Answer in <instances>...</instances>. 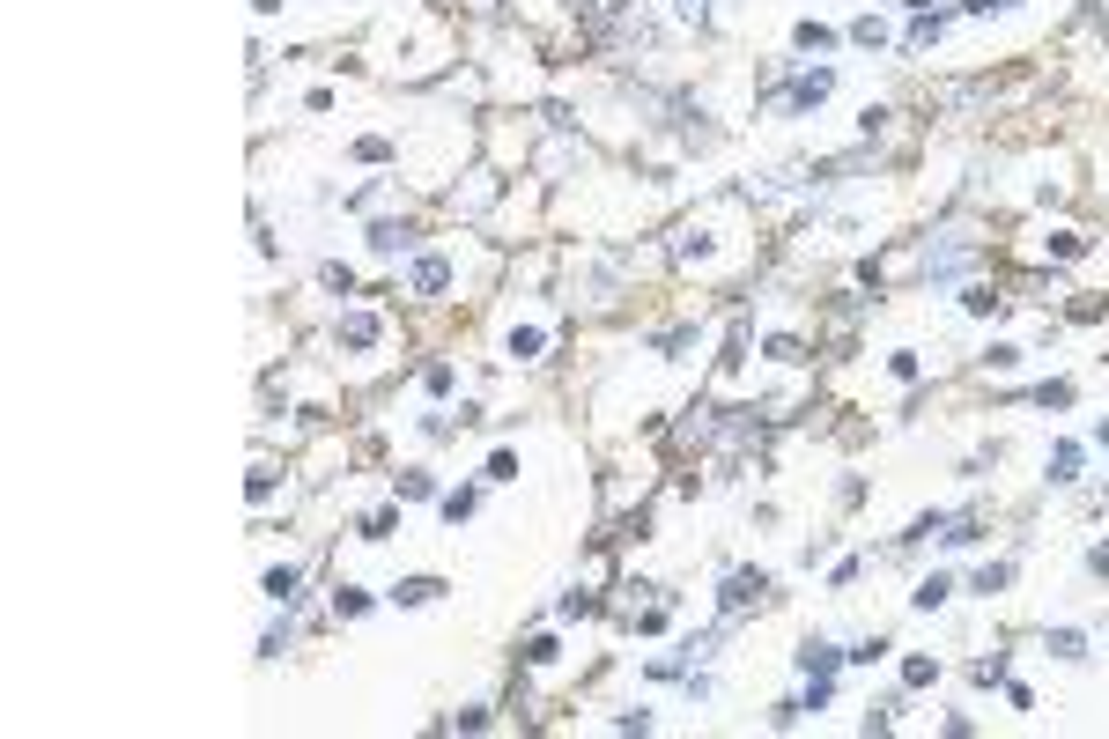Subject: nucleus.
I'll use <instances>...</instances> for the list:
<instances>
[{
  "label": "nucleus",
  "instance_id": "obj_2",
  "mask_svg": "<svg viewBox=\"0 0 1109 739\" xmlns=\"http://www.w3.org/2000/svg\"><path fill=\"white\" fill-rule=\"evenodd\" d=\"M407 244H415L407 222H378V230H370V252H407Z\"/></svg>",
  "mask_w": 1109,
  "mask_h": 739
},
{
  "label": "nucleus",
  "instance_id": "obj_1",
  "mask_svg": "<svg viewBox=\"0 0 1109 739\" xmlns=\"http://www.w3.org/2000/svg\"><path fill=\"white\" fill-rule=\"evenodd\" d=\"M762 592H769V577H762V570H740V577L725 584V606H732V614H740V606H755Z\"/></svg>",
  "mask_w": 1109,
  "mask_h": 739
},
{
  "label": "nucleus",
  "instance_id": "obj_4",
  "mask_svg": "<svg viewBox=\"0 0 1109 739\" xmlns=\"http://www.w3.org/2000/svg\"><path fill=\"white\" fill-rule=\"evenodd\" d=\"M1095 570H1102V577H1109V547H1095Z\"/></svg>",
  "mask_w": 1109,
  "mask_h": 739
},
{
  "label": "nucleus",
  "instance_id": "obj_3",
  "mask_svg": "<svg viewBox=\"0 0 1109 739\" xmlns=\"http://www.w3.org/2000/svg\"><path fill=\"white\" fill-rule=\"evenodd\" d=\"M437 592H444V584H437V577H407V584H400V592H392V599H407V606H422V599H437Z\"/></svg>",
  "mask_w": 1109,
  "mask_h": 739
}]
</instances>
